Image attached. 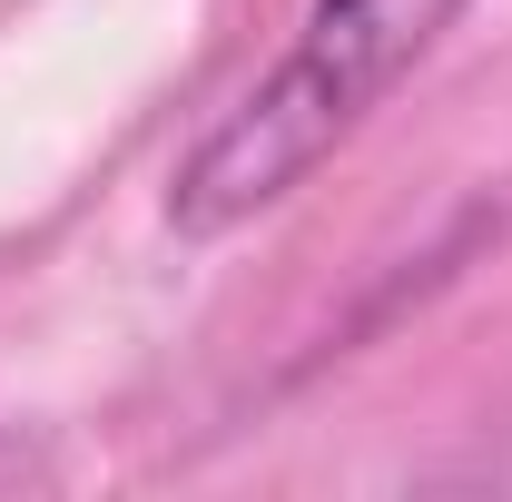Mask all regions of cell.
Returning <instances> with one entry per match:
<instances>
[{
    "instance_id": "cell-1",
    "label": "cell",
    "mask_w": 512,
    "mask_h": 502,
    "mask_svg": "<svg viewBox=\"0 0 512 502\" xmlns=\"http://www.w3.org/2000/svg\"><path fill=\"white\" fill-rule=\"evenodd\" d=\"M463 10L473 0H306L286 60L178 158L168 227L178 237H227V227L266 217L276 197H296L414 69L434 60V40Z\"/></svg>"
}]
</instances>
